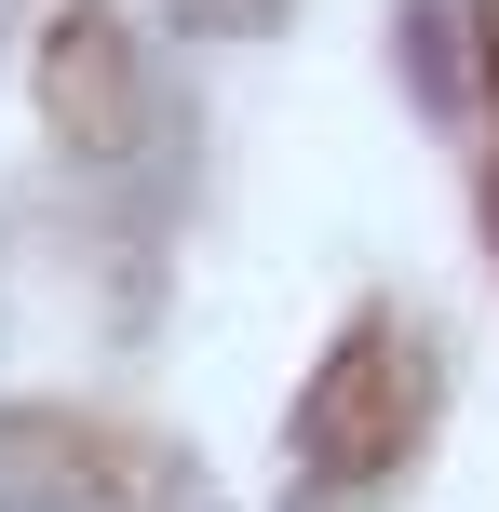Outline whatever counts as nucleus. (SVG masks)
I'll list each match as a JSON object with an SVG mask.
<instances>
[{
  "instance_id": "3",
  "label": "nucleus",
  "mask_w": 499,
  "mask_h": 512,
  "mask_svg": "<svg viewBox=\"0 0 499 512\" xmlns=\"http://www.w3.org/2000/svg\"><path fill=\"white\" fill-rule=\"evenodd\" d=\"M0 512H81L68 472H0Z\"/></svg>"
},
{
  "instance_id": "1",
  "label": "nucleus",
  "mask_w": 499,
  "mask_h": 512,
  "mask_svg": "<svg viewBox=\"0 0 499 512\" xmlns=\"http://www.w3.org/2000/svg\"><path fill=\"white\" fill-rule=\"evenodd\" d=\"M419 432H432V337L365 310L338 337V364H324V391L297 405V459H311V499L297 512H324L338 486H392Z\"/></svg>"
},
{
  "instance_id": "2",
  "label": "nucleus",
  "mask_w": 499,
  "mask_h": 512,
  "mask_svg": "<svg viewBox=\"0 0 499 512\" xmlns=\"http://www.w3.org/2000/svg\"><path fill=\"white\" fill-rule=\"evenodd\" d=\"M41 122L68 135L81 162H135V135H149V81H135L122 14H68V27L41 41Z\"/></svg>"
}]
</instances>
